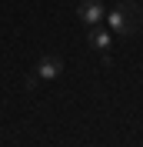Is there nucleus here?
<instances>
[{"label": "nucleus", "mask_w": 143, "mask_h": 147, "mask_svg": "<svg viewBox=\"0 0 143 147\" xmlns=\"http://www.w3.org/2000/svg\"><path fill=\"white\" fill-rule=\"evenodd\" d=\"M77 13H80V20L87 24V27H97L100 20L107 17V13H103V3H100V0H83L80 7H77Z\"/></svg>", "instance_id": "7ed1b4c3"}, {"label": "nucleus", "mask_w": 143, "mask_h": 147, "mask_svg": "<svg viewBox=\"0 0 143 147\" xmlns=\"http://www.w3.org/2000/svg\"><path fill=\"white\" fill-rule=\"evenodd\" d=\"M63 74V57H57V54H47L40 64H37V77L40 80H57Z\"/></svg>", "instance_id": "f03ea898"}, {"label": "nucleus", "mask_w": 143, "mask_h": 147, "mask_svg": "<svg viewBox=\"0 0 143 147\" xmlns=\"http://www.w3.org/2000/svg\"><path fill=\"white\" fill-rule=\"evenodd\" d=\"M107 20H110V34H116V37H133L136 30L143 27V7L133 3V0H123L120 7H113V10L107 13Z\"/></svg>", "instance_id": "f257e3e1"}, {"label": "nucleus", "mask_w": 143, "mask_h": 147, "mask_svg": "<svg viewBox=\"0 0 143 147\" xmlns=\"http://www.w3.org/2000/svg\"><path fill=\"white\" fill-rule=\"evenodd\" d=\"M90 47H97L100 50V57H103V60H107V50H110V44H113V34H110V30H103L97 24V27H90Z\"/></svg>", "instance_id": "20e7f679"}]
</instances>
